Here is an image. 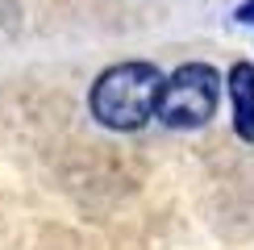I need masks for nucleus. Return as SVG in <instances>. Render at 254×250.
Wrapping results in <instances>:
<instances>
[{"label": "nucleus", "mask_w": 254, "mask_h": 250, "mask_svg": "<svg viewBox=\"0 0 254 250\" xmlns=\"http://www.w3.org/2000/svg\"><path fill=\"white\" fill-rule=\"evenodd\" d=\"M225 96H229V113H234V133L246 146H254V62L238 59L225 71Z\"/></svg>", "instance_id": "3"}, {"label": "nucleus", "mask_w": 254, "mask_h": 250, "mask_svg": "<svg viewBox=\"0 0 254 250\" xmlns=\"http://www.w3.org/2000/svg\"><path fill=\"white\" fill-rule=\"evenodd\" d=\"M158 92H163V71L146 59L113 62L104 67L88 92V113L113 133H133L154 117Z\"/></svg>", "instance_id": "1"}, {"label": "nucleus", "mask_w": 254, "mask_h": 250, "mask_svg": "<svg viewBox=\"0 0 254 250\" xmlns=\"http://www.w3.org/2000/svg\"><path fill=\"white\" fill-rule=\"evenodd\" d=\"M221 71L213 62H184L171 75H163V92H158V109L154 117L167 129H200L217 117L221 104Z\"/></svg>", "instance_id": "2"}, {"label": "nucleus", "mask_w": 254, "mask_h": 250, "mask_svg": "<svg viewBox=\"0 0 254 250\" xmlns=\"http://www.w3.org/2000/svg\"><path fill=\"white\" fill-rule=\"evenodd\" d=\"M238 21H242V25H254V0H242V4H238V13H234Z\"/></svg>", "instance_id": "4"}]
</instances>
